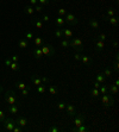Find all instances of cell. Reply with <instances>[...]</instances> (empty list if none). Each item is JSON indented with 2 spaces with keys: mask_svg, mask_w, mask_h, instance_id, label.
Returning a JSON list of instances; mask_svg holds the SVG:
<instances>
[{
  "mask_svg": "<svg viewBox=\"0 0 119 132\" xmlns=\"http://www.w3.org/2000/svg\"><path fill=\"white\" fill-rule=\"evenodd\" d=\"M69 48H73L75 49L77 52L80 51H83V43H82V39L79 38V37H72L69 39Z\"/></svg>",
  "mask_w": 119,
  "mask_h": 132,
  "instance_id": "1",
  "label": "cell"
},
{
  "mask_svg": "<svg viewBox=\"0 0 119 132\" xmlns=\"http://www.w3.org/2000/svg\"><path fill=\"white\" fill-rule=\"evenodd\" d=\"M100 101L102 104L105 108L111 107L114 105V100H113V95H111L110 93H106V94H101L100 96Z\"/></svg>",
  "mask_w": 119,
  "mask_h": 132,
  "instance_id": "2",
  "label": "cell"
},
{
  "mask_svg": "<svg viewBox=\"0 0 119 132\" xmlns=\"http://www.w3.org/2000/svg\"><path fill=\"white\" fill-rule=\"evenodd\" d=\"M41 50L43 52V56H46V57H52L55 55V48L51 44H42Z\"/></svg>",
  "mask_w": 119,
  "mask_h": 132,
  "instance_id": "3",
  "label": "cell"
},
{
  "mask_svg": "<svg viewBox=\"0 0 119 132\" xmlns=\"http://www.w3.org/2000/svg\"><path fill=\"white\" fill-rule=\"evenodd\" d=\"M4 99H5V101L7 102V105L17 104V94H15V92H13V90H7V92H5Z\"/></svg>",
  "mask_w": 119,
  "mask_h": 132,
  "instance_id": "4",
  "label": "cell"
},
{
  "mask_svg": "<svg viewBox=\"0 0 119 132\" xmlns=\"http://www.w3.org/2000/svg\"><path fill=\"white\" fill-rule=\"evenodd\" d=\"M63 18H64V20H66V23H67L68 25H70V26L79 24V19H77V17L72 12H67V14L64 15Z\"/></svg>",
  "mask_w": 119,
  "mask_h": 132,
  "instance_id": "5",
  "label": "cell"
},
{
  "mask_svg": "<svg viewBox=\"0 0 119 132\" xmlns=\"http://www.w3.org/2000/svg\"><path fill=\"white\" fill-rule=\"evenodd\" d=\"M3 125H4V131L12 132V130L14 129V126L17 125V124H15V120L14 119H11V118H5V120L3 121Z\"/></svg>",
  "mask_w": 119,
  "mask_h": 132,
  "instance_id": "6",
  "label": "cell"
},
{
  "mask_svg": "<svg viewBox=\"0 0 119 132\" xmlns=\"http://www.w3.org/2000/svg\"><path fill=\"white\" fill-rule=\"evenodd\" d=\"M85 121H86V116L85 114H82V113L77 114L76 113V116L74 117V127H79V126L83 125Z\"/></svg>",
  "mask_w": 119,
  "mask_h": 132,
  "instance_id": "7",
  "label": "cell"
},
{
  "mask_svg": "<svg viewBox=\"0 0 119 132\" xmlns=\"http://www.w3.org/2000/svg\"><path fill=\"white\" fill-rule=\"evenodd\" d=\"M66 110H67L68 117L74 118L75 116H76V108H75V106H74V105L67 104V105H66Z\"/></svg>",
  "mask_w": 119,
  "mask_h": 132,
  "instance_id": "8",
  "label": "cell"
},
{
  "mask_svg": "<svg viewBox=\"0 0 119 132\" xmlns=\"http://www.w3.org/2000/svg\"><path fill=\"white\" fill-rule=\"evenodd\" d=\"M105 20V22H107L108 23V24L111 25V26H113V28H116L117 25H118V18H117V17H104V18H102Z\"/></svg>",
  "mask_w": 119,
  "mask_h": 132,
  "instance_id": "9",
  "label": "cell"
},
{
  "mask_svg": "<svg viewBox=\"0 0 119 132\" xmlns=\"http://www.w3.org/2000/svg\"><path fill=\"white\" fill-rule=\"evenodd\" d=\"M15 124L18 126H20V127H26V125H28V119L25 117H23V116H19V117L17 118V120H15Z\"/></svg>",
  "mask_w": 119,
  "mask_h": 132,
  "instance_id": "10",
  "label": "cell"
},
{
  "mask_svg": "<svg viewBox=\"0 0 119 132\" xmlns=\"http://www.w3.org/2000/svg\"><path fill=\"white\" fill-rule=\"evenodd\" d=\"M7 111H9V113H10V114H13V116L18 114V111H19L18 105H15V104H13V105H9V106H7Z\"/></svg>",
  "mask_w": 119,
  "mask_h": 132,
  "instance_id": "11",
  "label": "cell"
},
{
  "mask_svg": "<svg viewBox=\"0 0 119 132\" xmlns=\"http://www.w3.org/2000/svg\"><path fill=\"white\" fill-rule=\"evenodd\" d=\"M31 24L34 25L36 29H43V26H44L43 22L41 20V19H38V18H32L31 19Z\"/></svg>",
  "mask_w": 119,
  "mask_h": 132,
  "instance_id": "12",
  "label": "cell"
},
{
  "mask_svg": "<svg viewBox=\"0 0 119 132\" xmlns=\"http://www.w3.org/2000/svg\"><path fill=\"white\" fill-rule=\"evenodd\" d=\"M70 131H73V132H87V131H91V127H87V126H85V124H83V125L79 126V127H72Z\"/></svg>",
  "mask_w": 119,
  "mask_h": 132,
  "instance_id": "13",
  "label": "cell"
},
{
  "mask_svg": "<svg viewBox=\"0 0 119 132\" xmlns=\"http://www.w3.org/2000/svg\"><path fill=\"white\" fill-rule=\"evenodd\" d=\"M30 79H31V81H32V83H34L35 86H39V85L43 83L42 77H39L38 75H31Z\"/></svg>",
  "mask_w": 119,
  "mask_h": 132,
  "instance_id": "14",
  "label": "cell"
},
{
  "mask_svg": "<svg viewBox=\"0 0 119 132\" xmlns=\"http://www.w3.org/2000/svg\"><path fill=\"white\" fill-rule=\"evenodd\" d=\"M73 36H74V34H73V31H72V29H63V37L66 39H70Z\"/></svg>",
  "mask_w": 119,
  "mask_h": 132,
  "instance_id": "15",
  "label": "cell"
},
{
  "mask_svg": "<svg viewBox=\"0 0 119 132\" xmlns=\"http://www.w3.org/2000/svg\"><path fill=\"white\" fill-rule=\"evenodd\" d=\"M34 56L36 57L37 60H41V59H43V57H44V56H43L42 50H41V48H35V49H34Z\"/></svg>",
  "mask_w": 119,
  "mask_h": 132,
  "instance_id": "16",
  "label": "cell"
},
{
  "mask_svg": "<svg viewBox=\"0 0 119 132\" xmlns=\"http://www.w3.org/2000/svg\"><path fill=\"white\" fill-rule=\"evenodd\" d=\"M18 46L20 48V49H25V48H28L29 46V40L26 39V38H21V39H19Z\"/></svg>",
  "mask_w": 119,
  "mask_h": 132,
  "instance_id": "17",
  "label": "cell"
},
{
  "mask_svg": "<svg viewBox=\"0 0 119 132\" xmlns=\"http://www.w3.org/2000/svg\"><path fill=\"white\" fill-rule=\"evenodd\" d=\"M34 43H35V45H36V48H41L43 44V38L39 36H35L34 37Z\"/></svg>",
  "mask_w": 119,
  "mask_h": 132,
  "instance_id": "18",
  "label": "cell"
},
{
  "mask_svg": "<svg viewBox=\"0 0 119 132\" xmlns=\"http://www.w3.org/2000/svg\"><path fill=\"white\" fill-rule=\"evenodd\" d=\"M105 48V43H104V40H98L97 42V44H95V50L97 51H102Z\"/></svg>",
  "mask_w": 119,
  "mask_h": 132,
  "instance_id": "19",
  "label": "cell"
},
{
  "mask_svg": "<svg viewBox=\"0 0 119 132\" xmlns=\"http://www.w3.org/2000/svg\"><path fill=\"white\" fill-rule=\"evenodd\" d=\"M95 81H98L99 83H105L106 77H105V75L102 73H99V74H97V76H95Z\"/></svg>",
  "mask_w": 119,
  "mask_h": 132,
  "instance_id": "20",
  "label": "cell"
},
{
  "mask_svg": "<svg viewBox=\"0 0 119 132\" xmlns=\"http://www.w3.org/2000/svg\"><path fill=\"white\" fill-rule=\"evenodd\" d=\"M89 95H91L92 98H99V96H100V92H99L98 88H92L91 90H89Z\"/></svg>",
  "mask_w": 119,
  "mask_h": 132,
  "instance_id": "21",
  "label": "cell"
},
{
  "mask_svg": "<svg viewBox=\"0 0 119 132\" xmlns=\"http://www.w3.org/2000/svg\"><path fill=\"white\" fill-rule=\"evenodd\" d=\"M24 13H26V14L29 15H32L35 13V9L34 6H31V5H28V6L24 7Z\"/></svg>",
  "mask_w": 119,
  "mask_h": 132,
  "instance_id": "22",
  "label": "cell"
},
{
  "mask_svg": "<svg viewBox=\"0 0 119 132\" xmlns=\"http://www.w3.org/2000/svg\"><path fill=\"white\" fill-rule=\"evenodd\" d=\"M55 23H56V25H57L58 28H62V26L64 25V23H66V20H64L63 17H60V15H58L57 18L55 19Z\"/></svg>",
  "mask_w": 119,
  "mask_h": 132,
  "instance_id": "23",
  "label": "cell"
},
{
  "mask_svg": "<svg viewBox=\"0 0 119 132\" xmlns=\"http://www.w3.org/2000/svg\"><path fill=\"white\" fill-rule=\"evenodd\" d=\"M88 25L92 29H98L99 28V23L97 19H89L88 20Z\"/></svg>",
  "mask_w": 119,
  "mask_h": 132,
  "instance_id": "24",
  "label": "cell"
},
{
  "mask_svg": "<svg viewBox=\"0 0 119 132\" xmlns=\"http://www.w3.org/2000/svg\"><path fill=\"white\" fill-rule=\"evenodd\" d=\"M108 93H110L111 95H116L117 93H118V87L116 85H112V86L108 87Z\"/></svg>",
  "mask_w": 119,
  "mask_h": 132,
  "instance_id": "25",
  "label": "cell"
},
{
  "mask_svg": "<svg viewBox=\"0 0 119 132\" xmlns=\"http://www.w3.org/2000/svg\"><path fill=\"white\" fill-rule=\"evenodd\" d=\"M99 92H100V95L101 94H106V93H108V86H106V85H104V83H101V86L99 87Z\"/></svg>",
  "mask_w": 119,
  "mask_h": 132,
  "instance_id": "26",
  "label": "cell"
},
{
  "mask_svg": "<svg viewBox=\"0 0 119 132\" xmlns=\"http://www.w3.org/2000/svg\"><path fill=\"white\" fill-rule=\"evenodd\" d=\"M49 93H50V95H56L58 93V87L57 86H49Z\"/></svg>",
  "mask_w": 119,
  "mask_h": 132,
  "instance_id": "27",
  "label": "cell"
},
{
  "mask_svg": "<svg viewBox=\"0 0 119 132\" xmlns=\"http://www.w3.org/2000/svg\"><path fill=\"white\" fill-rule=\"evenodd\" d=\"M10 68L12 69L13 71H18L20 70V65L18 64V62H12L11 64H10Z\"/></svg>",
  "mask_w": 119,
  "mask_h": 132,
  "instance_id": "28",
  "label": "cell"
},
{
  "mask_svg": "<svg viewBox=\"0 0 119 132\" xmlns=\"http://www.w3.org/2000/svg\"><path fill=\"white\" fill-rule=\"evenodd\" d=\"M102 74L105 75V77H106V79H107V77H112V69H111L110 67H106L104 69V73H102Z\"/></svg>",
  "mask_w": 119,
  "mask_h": 132,
  "instance_id": "29",
  "label": "cell"
},
{
  "mask_svg": "<svg viewBox=\"0 0 119 132\" xmlns=\"http://www.w3.org/2000/svg\"><path fill=\"white\" fill-rule=\"evenodd\" d=\"M80 61L82 62L83 64H89V63H91V59H89L87 55H81V59H80Z\"/></svg>",
  "mask_w": 119,
  "mask_h": 132,
  "instance_id": "30",
  "label": "cell"
},
{
  "mask_svg": "<svg viewBox=\"0 0 119 132\" xmlns=\"http://www.w3.org/2000/svg\"><path fill=\"white\" fill-rule=\"evenodd\" d=\"M37 93L38 94H44L45 93V83H42L39 86H37Z\"/></svg>",
  "mask_w": 119,
  "mask_h": 132,
  "instance_id": "31",
  "label": "cell"
},
{
  "mask_svg": "<svg viewBox=\"0 0 119 132\" xmlns=\"http://www.w3.org/2000/svg\"><path fill=\"white\" fill-rule=\"evenodd\" d=\"M60 45L62 46V48H64V49H68L69 48V39H62L61 42H60Z\"/></svg>",
  "mask_w": 119,
  "mask_h": 132,
  "instance_id": "32",
  "label": "cell"
},
{
  "mask_svg": "<svg viewBox=\"0 0 119 132\" xmlns=\"http://www.w3.org/2000/svg\"><path fill=\"white\" fill-rule=\"evenodd\" d=\"M55 37L56 38H62V37H63V29L58 28L57 30L55 31Z\"/></svg>",
  "mask_w": 119,
  "mask_h": 132,
  "instance_id": "33",
  "label": "cell"
},
{
  "mask_svg": "<svg viewBox=\"0 0 119 132\" xmlns=\"http://www.w3.org/2000/svg\"><path fill=\"white\" fill-rule=\"evenodd\" d=\"M15 87H17V89L18 90H21V89H24L28 87V85L24 82H15Z\"/></svg>",
  "mask_w": 119,
  "mask_h": 132,
  "instance_id": "34",
  "label": "cell"
},
{
  "mask_svg": "<svg viewBox=\"0 0 119 132\" xmlns=\"http://www.w3.org/2000/svg\"><path fill=\"white\" fill-rule=\"evenodd\" d=\"M106 14H107V17H117L116 15V11L113 9H108L106 11Z\"/></svg>",
  "mask_w": 119,
  "mask_h": 132,
  "instance_id": "35",
  "label": "cell"
},
{
  "mask_svg": "<svg viewBox=\"0 0 119 132\" xmlns=\"http://www.w3.org/2000/svg\"><path fill=\"white\" fill-rule=\"evenodd\" d=\"M66 105L67 104H66L64 101H58L57 102V108L60 111H63V110H66Z\"/></svg>",
  "mask_w": 119,
  "mask_h": 132,
  "instance_id": "36",
  "label": "cell"
},
{
  "mask_svg": "<svg viewBox=\"0 0 119 132\" xmlns=\"http://www.w3.org/2000/svg\"><path fill=\"white\" fill-rule=\"evenodd\" d=\"M30 89H31V86H28L26 88L21 89V90H20V94H21L23 96H26V95L29 94V90H30Z\"/></svg>",
  "mask_w": 119,
  "mask_h": 132,
  "instance_id": "37",
  "label": "cell"
},
{
  "mask_svg": "<svg viewBox=\"0 0 119 132\" xmlns=\"http://www.w3.org/2000/svg\"><path fill=\"white\" fill-rule=\"evenodd\" d=\"M34 37H35V34H34V32H30V31H28V32L25 34V38H26L28 40L34 39Z\"/></svg>",
  "mask_w": 119,
  "mask_h": 132,
  "instance_id": "38",
  "label": "cell"
},
{
  "mask_svg": "<svg viewBox=\"0 0 119 132\" xmlns=\"http://www.w3.org/2000/svg\"><path fill=\"white\" fill-rule=\"evenodd\" d=\"M34 9H35V11H37V12H42L43 9H44V6L41 5V4H37V5H35L34 6Z\"/></svg>",
  "mask_w": 119,
  "mask_h": 132,
  "instance_id": "39",
  "label": "cell"
},
{
  "mask_svg": "<svg viewBox=\"0 0 119 132\" xmlns=\"http://www.w3.org/2000/svg\"><path fill=\"white\" fill-rule=\"evenodd\" d=\"M5 118H6V114H5V111L0 110V123H3L4 120H5Z\"/></svg>",
  "mask_w": 119,
  "mask_h": 132,
  "instance_id": "40",
  "label": "cell"
},
{
  "mask_svg": "<svg viewBox=\"0 0 119 132\" xmlns=\"http://www.w3.org/2000/svg\"><path fill=\"white\" fill-rule=\"evenodd\" d=\"M66 14H67V10L66 9H60L58 10V15H60V17H64Z\"/></svg>",
  "mask_w": 119,
  "mask_h": 132,
  "instance_id": "41",
  "label": "cell"
},
{
  "mask_svg": "<svg viewBox=\"0 0 119 132\" xmlns=\"http://www.w3.org/2000/svg\"><path fill=\"white\" fill-rule=\"evenodd\" d=\"M41 20H42L43 23H44V22H45V23H48V22H49V20H50V17H49V15H48V14H45V13H44V14L42 15V19H41Z\"/></svg>",
  "mask_w": 119,
  "mask_h": 132,
  "instance_id": "42",
  "label": "cell"
},
{
  "mask_svg": "<svg viewBox=\"0 0 119 132\" xmlns=\"http://www.w3.org/2000/svg\"><path fill=\"white\" fill-rule=\"evenodd\" d=\"M23 131H24V127H20V126H18V125H15L14 129L12 130V132H23Z\"/></svg>",
  "mask_w": 119,
  "mask_h": 132,
  "instance_id": "43",
  "label": "cell"
},
{
  "mask_svg": "<svg viewBox=\"0 0 119 132\" xmlns=\"http://www.w3.org/2000/svg\"><path fill=\"white\" fill-rule=\"evenodd\" d=\"M97 39L98 40H105L106 39V35L105 34H99L98 36H97Z\"/></svg>",
  "mask_w": 119,
  "mask_h": 132,
  "instance_id": "44",
  "label": "cell"
},
{
  "mask_svg": "<svg viewBox=\"0 0 119 132\" xmlns=\"http://www.w3.org/2000/svg\"><path fill=\"white\" fill-rule=\"evenodd\" d=\"M50 0H38V4L43 5V6H46V5H49Z\"/></svg>",
  "mask_w": 119,
  "mask_h": 132,
  "instance_id": "45",
  "label": "cell"
},
{
  "mask_svg": "<svg viewBox=\"0 0 119 132\" xmlns=\"http://www.w3.org/2000/svg\"><path fill=\"white\" fill-rule=\"evenodd\" d=\"M60 131H62L61 129H57L56 126H51L49 129V132H60Z\"/></svg>",
  "mask_w": 119,
  "mask_h": 132,
  "instance_id": "46",
  "label": "cell"
},
{
  "mask_svg": "<svg viewBox=\"0 0 119 132\" xmlns=\"http://www.w3.org/2000/svg\"><path fill=\"white\" fill-rule=\"evenodd\" d=\"M113 68H114V70H116V71L119 70V63H118V61H117V60H114V63H113Z\"/></svg>",
  "mask_w": 119,
  "mask_h": 132,
  "instance_id": "47",
  "label": "cell"
},
{
  "mask_svg": "<svg viewBox=\"0 0 119 132\" xmlns=\"http://www.w3.org/2000/svg\"><path fill=\"white\" fill-rule=\"evenodd\" d=\"M10 60H11V61H12V62H18V60H19V56H18V55H12V56H11V59H10Z\"/></svg>",
  "mask_w": 119,
  "mask_h": 132,
  "instance_id": "48",
  "label": "cell"
},
{
  "mask_svg": "<svg viewBox=\"0 0 119 132\" xmlns=\"http://www.w3.org/2000/svg\"><path fill=\"white\" fill-rule=\"evenodd\" d=\"M101 86V83H99L98 82V81H93V88H98L99 89V87H100Z\"/></svg>",
  "mask_w": 119,
  "mask_h": 132,
  "instance_id": "49",
  "label": "cell"
},
{
  "mask_svg": "<svg viewBox=\"0 0 119 132\" xmlns=\"http://www.w3.org/2000/svg\"><path fill=\"white\" fill-rule=\"evenodd\" d=\"M80 59H81V55H80L79 52H76V54L74 55V60H75V61H80Z\"/></svg>",
  "mask_w": 119,
  "mask_h": 132,
  "instance_id": "50",
  "label": "cell"
},
{
  "mask_svg": "<svg viewBox=\"0 0 119 132\" xmlns=\"http://www.w3.org/2000/svg\"><path fill=\"white\" fill-rule=\"evenodd\" d=\"M4 63H5V65H6V67H10V64L12 63V61H11V60H10V59H6V60H5V62H4Z\"/></svg>",
  "mask_w": 119,
  "mask_h": 132,
  "instance_id": "51",
  "label": "cell"
},
{
  "mask_svg": "<svg viewBox=\"0 0 119 132\" xmlns=\"http://www.w3.org/2000/svg\"><path fill=\"white\" fill-rule=\"evenodd\" d=\"M37 4H38V0H30L31 6H35V5H37Z\"/></svg>",
  "mask_w": 119,
  "mask_h": 132,
  "instance_id": "52",
  "label": "cell"
},
{
  "mask_svg": "<svg viewBox=\"0 0 119 132\" xmlns=\"http://www.w3.org/2000/svg\"><path fill=\"white\" fill-rule=\"evenodd\" d=\"M117 46H118V42L114 40V42H113V48H117Z\"/></svg>",
  "mask_w": 119,
  "mask_h": 132,
  "instance_id": "53",
  "label": "cell"
},
{
  "mask_svg": "<svg viewBox=\"0 0 119 132\" xmlns=\"http://www.w3.org/2000/svg\"><path fill=\"white\" fill-rule=\"evenodd\" d=\"M114 85H116V86H117V87H118V86H119V80H118V79H117V80H116V81H114Z\"/></svg>",
  "mask_w": 119,
  "mask_h": 132,
  "instance_id": "54",
  "label": "cell"
},
{
  "mask_svg": "<svg viewBox=\"0 0 119 132\" xmlns=\"http://www.w3.org/2000/svg\"><path fill=\"white\" fill-rule=\"evenodd\" d=\"M3 92V86H0V93Z\"/></svg>",
  "mask_w": 119,
  "mask_h": 132,
  "instance_id": "55",
  "label": "cell"
},
{
  "mask_svg": "<svg viewBox=\"0 0 119 132\" xmlns=\"http://www.w3.org/2000/svg\"><path fill=\"white\" fill-rule=\"evenodd\" d=\"M0 6H1V4H0Z\"/></svg>",
  "mask_w": 119,
  "mask_h": 132,
  "instance_id": "56",
  "label": "cell"
}]
</instances>
